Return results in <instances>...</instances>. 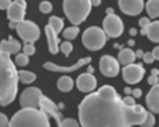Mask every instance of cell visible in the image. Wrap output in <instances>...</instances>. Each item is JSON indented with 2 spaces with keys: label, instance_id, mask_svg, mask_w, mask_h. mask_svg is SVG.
I'll return each instance as SVG.
<instances>
[{
  "label": "cell",
  "instance_id": "obj_1",
  "mask_svg": "<svg viewBox=\"0 0 159 127\" xmlns=\"http://www.w3.org/2000/svg\"><path fill=\"white\" fill-rule=\"evenodd\" d=\"M78 111L82 127H132L127 118V106L111 85L88 93Z\"/></svg>",
  "mask_w": 159,
  "mask_h": 127
},
{
  "label": "cell",
  "instance_id": "obj_2",
  "mask_svg": "<svg viewBox=\"0 0 159 127\" xmlns=\"http://www.w3.org/2000/svg\"><path fill=\"white\" fill-rule=\"evenodd\" d=\"M18 71L10 55L0 51V106H9L17 97Z\"/></svg>",
  "mask_w": 159,
  "mask_h": 127
},
{
  "label": "cell",
  "instance_id": "obj_3",
  "mask_svg": "<svg viewBox=\"0 0 159 127\" xmlns=\"http://www.w3.org/2000/svg\"><path fill=\"white\" fill-rule=\"evenodd\" d=\"M9 127H51L50 116L41 108H22L11 117Z\"/></svg>",
  "mask_w": 159,
  "mask_h": 127
},
{
  "label": "cell",
  "instance_id": "obj_4",
  "mask_svg": "<svg viewBox=\"0 0 159 127\" xmlns=\"http://www.w3.org/2000/svg\"><path fill=\"white\" fill-rule=\"evenodd\" d=\"M64 13L73 25L82 24L92 10L90 0H64Z\"/></svg>",
  "mask_w": 159,
  "mask_h": 127
},
{
  "label": "cell",
  "instance_id": "obj_5",
  "mask_svg": "<svg viewBox=\"0 0 159 127\" xmlns=\"http://www.w3.org/2000/svg\"><path fill=\"white\" fill-rule=\"evenodd\" d=\"M82 41H83L84 47L88 48L89 51H98V50L103 48V46L106 45L107 34L103 31V28L92 25V27H89L84 31Z\"/></svg>",
  "mask_w": 159,
  "mask_h": 127
},
{
  "label": "cell",
  "instance_id": "obj_6",
  "mask_svg": "<svg viewBox=\"0 0 159 127\" xmlns=\"http://www.w3.org/2000/svg\"><path fill=\"white\" fill-rule=\"evenodd\" d=\"M16 31L18 33V36L25 43H33L39 38V28L38 25L31 20H22L18 22L16 25Z\"/></svg>",
  "mask_w": 159,
  "mask_h": 127
},
{
  "label": "cell",
  "instance_id": "obj_7",
  "mask_svg": "<svg viewBox=\"0 0 159 127\" xmlns=\"http://www.w3.org/2000/svg\"><path fill=\"white\" fill-rule=\"evenodd\" d=\"M42 92L38 88L31 86L24 89L19 97V103L22 108H39V103L42 99Z\"/></svg>",
  "mask_w": 159,
  "mask_h": 127
},
{
  "label": "cell",
  "instance_id": "obj_8",
  "mask_svg": "<svg viewBox=\"0 0 159 127\" xmlns=\"http://www.w3.org/2000/svg\"><path fill=\"white\" fill-rule=\"evenodd\" d=\"M103 31L106 32L107 37L117 38L124 33V23L121 18L113 14H107L103 19Z\"/></svg>",
  "mask_w": 159,
  "mask_h": 127
},
{
  "label": "cell",
  "instance_id": "obj_9",
  "mask_svg": "<svg viewBox=\"0 0 159 127\" xmlns=\"http://www.w3.org/2000/svg\"><path fill=\"white\" fill-rule=\"evenodd\" d=\"M99 71L107 78H115L120 72V62L110 55H104L99 60Z\"/></svg>",
  "mask_w": 159,
  "mask_h": 127
},
{
  "label": "cell",
  "instance_id": "obj_10",
  "mask_svg": "<svg viewBox=\"0 0 159 127\" xmlns=\"http://www.w3.org/2000/svg\"><path fill=\"white\" fill-rule=\"evenodd\" d=\"M25 9H27V3L25 0H13L9 8L7 9V15L10 22H22L24 20Z\"/></svg>",
  "mask_w": 159,
  "mask_h": 127
},
{
  "label": "cell",
  "instance_id": "obj_11",
  "mask_svg": "<svg viewBox=\"0 0 159 127\" xmlns=\"http://www.w3.org/2000/svg\"><path fill=\"white\" fill-rule=\"evenodd\" d=\"M145 70L141 65H138V64H130V65H126L122 69V76L124 80L127 84H136L139 83L143 78H144Z\"/></svg>",
  "mask_w": 159,
  "mask_h": 127
},
{
  "label": "cell",
  "instance_id": "obj_12",
  "mask_svg": "<svg viewBox=\"0 0 159 127\" xmlns=\"http://www.w3.org/2000/svg\"><path fill=\"white\" fill-rule=\"evenodd\" d=\"M144 7V0H118V8L127 15H139Z\"/></svg>",
  "mask_w": 159,
  "mask_h": 127
},
{
  "label": "cell",
  "instance_id": "obj_13",
  "mask_svg": "<svg viewBox=\"0 0 159 127\" xmlns=\"http://www.w3.org/2000/svg\"><path fill=\"white\" fill-rule=\"evenodd\" d=\"M148 111L140 104H134V106H127V118L131 126H138L143 125L145 118H147Z\"/></svg>",
  "mask_w": 159,
  "mask_h": 127
},
{
  "label": "cell",
  "instance_id": "obj_14",
  "mask_svg": "<svg viewBox=\"0 0 159 127\" xmlns=\"http://www.w3.org/2000/svg\"><path fill=\"white\" fill-rule=\"evenodd\" d=\"M90 61H92L90 57H84V59H80L78 62H75L71 66H60V65H56V64H54V62H46L43 65V68L48 71H54V72H73V71L79 70L82 66L87 65V64H89Z\"/></svg>",
  "mask_w": 159,
  "mask_h": 127
},
{
  "label": "cell",
  "instance_id": "obj_15",
  "mask_svg": "<svg viewBox=\"0 0 159 127\" xmlns=\"http://www.w3.org/2000/svg\"><path fill=\"white\" fill-rule=\"evenodd\" d=\"M39 108H41L46 114H48L50 117H52L56 123H57V127H61L62 126V117H61V113L59 111V108L56 107V104H54L52 102L47 98V97H42L41 99V103H39Z\"/></svg>",
  "mask_w": 159,
  "mask_h": 127
},
{
  "label": "cell",
  "instance_id": "obj_16",
  "mask_svg": "<svg viewBox=\"0 0 159 127\" xmlns=\"http://www.w3.org/2000/svg\"><path fill=\"white\" fill-rule=\"evenodd\" d=\"M76 86L83 93H92L97 88V79L92 74H82L78 76Z\"/></svg>",
  "mask_w": 159,
  "mask_h": 127
},
{
  "label": "cell",
  "instance_id": "obj_17",
  "mask_svg": "<svg viewBox=\"0 0 159 127\" xmlns=\"http://www.w3.org/2000/svg\"><path fill=\"white\" fill-rule=\"evenodd\" d=\"M145 102H147V106L150 112L159 113V81L152 86L149 93L147 94Z\"/></svg>",
  "mask_w": 159,
  "mask_h": 127
},
{
  "label": "cell",
  "instance_id": "obj_18",
  "mask_svg": "<svg viewBox=\"0 0 159 127\" xmlns=\"http://www.w3.org/2000/svg\"><path fill=\"white\" fill-rule=\"evenodd\" d=\"M45 34H46L47 43H48V51H50L52 55H56L59 51H60V46H59L60 40H59V37H57V33L47 24L46 27H45Z\"/></svg>",
  "mask_w": 159,
  "mask_h": 127
},
{
  "label": "cell",
  "instance_id": "obj_19",
  "mask_svg": "<svg viewBox=\"0 0 159 127\" xmlns=\"http://www.w3.org/2000/svg\"><path fill=\"white\" fill-rule=\"evenodd\" d=\"M140 33L143 36H147L149 40L154 43H159V20L150 22L148 27L141 28Z\"/></svg>",
  "mask_w": 159,
  "mask_h": 127
},
{
  "label": "cell",
  "instance_id": "obj_20",
  "mask_svg": "<svg viewBox=\"0 0 159 127\" xmlns=\"http://www.w3.org/2000/svg\"><path fill=\"white\" fill-rule=\"evenodd\" d=\"M20 43L18 41H16L14 38L11 36L9 37V40H4L0 42V51H3V52H7L9 55H13V54H18L20 51Z\"/></svg>",
  "mask_w": 159,
  "mask_h": 127
},
{
  "label": "cell",
  "instance_id": "obj_21",
  "mask_svg": "<svg viewBox=\"0 0 159 127\" xmlns=\"http://www.w3.org/2000/svg\"><path fill=\"white\" fill-rule=\"evenodd\" d=\"M117 60L121 65L126 66V65H130V64H134V61L136 60V55L131 48H124L120 51Z\"/></svg>",
  "mask_w": 159,
  "mask_h": 127
},
{
  "label": "cell",
  "instance_id": "obj_22",
  "mask_svg": "<svg viewBox=\"0 0 159 127\" xmlns=\"http://www.w3.org/2000/svg\"><path fill=\"white\" fill-rule=\"evenodd\" d=\"M74 86V81L70 76H61V78L57 80V88L60 92H64V93H68L70 92Z\"/></svg>",
  "mask_w": 159,
  "mask_h": 127
},
{
  "label": "cell",
  "instance_id": "obj_23",
  "mask_svg": "<svg viewBox=\"0 0 159 127\" xmlns=\"http://www.w3.org/2000/svg\"><path fill=\"white\" fill-rule=\"evenodd\" d=\"M147 11L150 18H158L159 17V0H148V3L145 4Z\"/></svg>",
  "mask_w": 159,
  "mask_h": 127
},
{
  "label": "cell",
  "instance_id": "obj_24",
  "mask_svg": "<svg viewBox=\"0 0 159 127\" xmlns=\"http://www.w3.org/2000/svg\"><path fill=\"white\" fill-rule=\"evenodd\" d=\"M48 25H50V27L54 29L57 34L64 31V20H62L61 18L56 17V15L50 17V19H48Z\"/></svg>",
  "mask_w": 159,
  "mask_h": 127
},
{
  "label": "cell",
  "instance_id": "obj_25",
  "mask_svg": "<svg viewBox=\"0 0 159 127\" xmlns=\"http://www.w3.org/2000/svg\"><path fill=\"white\" fill-rule=\"evenodd\" d=\"M18 78H19V81L23 83V84H31L36 80V74H33L31 71H27V70H19L18 71Z\"/></svg>",
  "mask_w": 159,
  "mask_h": 127
},
{
  "label": "cell",
  "instance_id": "obj_26",
  "mask_svg": "<svg viewBox=\"0 0 159 127\" xmlns=\"http://www.w3.org/2000/svg\"><path fill=\"white\" fill-rule=\"evenodd\" d=\"M79 34V27L78 25H73V27H68V28H65L62 31V36L65 40H74V38H76V36Z\"/></svg>",
  "mask_w": 159,
  "mask_h": 127
},
{
  "label": "cell",
  "instance_id": "obj_27",
  "mask_svg": "<svg viewBox=\"0 0 159 127\" xmlns=\"http://www.w3.org/2000/svg\"><path fill=\"white\" fill-rule=\"evenodd\" d=\"M28 55H25L24 52L23 54H17L16 56V64L18 66H25V65H28Z\"/></svg>",
  "mask_w": 159,
  "mask_h": 127
},
{
  "label": "cell",
  "instance_id": "obj_28",
  "mask_svg": "<svg viewBox=\"0 0 159 127\" xmlns=\"http://www.w3.org/2000/svg\"><path fill=\"white\" fill-rule=\"evenodd\" d=\"M60 51L65 55V56H69L70 52L73 51V43L70 41H65L60 45Z\"/></svg>",
  "mask_w": 159,
  "mask_h": 127
},
{
  "label": "cell",
  "instance_id": "obj_29",
  "mask_svg": "<svg viewBox=\"0 0 159 127\" xmlns=\"http://www.w3.org/2000/svg\"><path fill=\"white\" fill-rule=\"evenodd\" d=\"M39 11H41L42 14H48V13L52 11V4L50 2H47V0L41 2L39 3Z\"/></svg>",
  "mask_w": 159,
  "mask_h": 127
},
{
  "label": "cell",
  "instance_id": "obj_30",
  "mask_svg": "<svg viewBox=\"0 0 159 127\" xmlns=\"http://www.w3.org/2000/svg\"><path fill=\"white\" fill-rule=\"evenodd\" d=\"M154 123H155V117H154V114H153V112H149V111H148V113H147V118H145V121H144V123L141 125V127H153Z\"/></svg>",
  "mask_w": 159,
  "mask_h": 127
},
{
  "label": "cell",
  "instance_id": "obj_31",
  "mask_svg": "<svg viewBox=\"0 0 159 127\" xmlns=\"http://www.w3.org/2000/svg\"><path fill=\"white\" fill-rule=\"evenodd\" d=\"M159 81V70L158 69H153L152 70V76L148 79V83L150 84V85H154V84H157Z\"/></svg>",
  "mask_w": 159,
  "mask_h": 127
},
{
  "label": "cell",
  "instance_id": "obj_32",
  "mask_svg": "<svg viewBox=\"0 0 159 127\" xmlns=\"http://www.w3.org/2000/svg\"><path fill=\"white\" fill-rule=\"evenodd\" d=\"M61 127H80V125H79L78 121H75L74 118H66V120H62Z\"/></svg>",
  "mask_w": 159,
  "mask_h": 127
},
{
  "label": "cell",
  "instance_id": "obj_33",
  "mask_svg": "<svg viewBox=\"0 0 159 127\" xmlns=\"http://www.w3.org/2000/svg\"><path fill=\"white\" fill-rule=\"evenodd\" d=\"M34 46H33V43H25L24 46H23V52L25 54V55H28V56H31V55H33L34 54Z\"/></svg>",
  "mask_w": 159,
  "mask_h": 127
},
{
  "label": "cell",
  "instance_id": "obj_34",
  "mask_svg": "<svg viewBox=\"0 0 159 127\" xmlns=\"http://www.w3.org/2000/svg\"><path fill=\"white\" fill-rule=\"evenodd\" d=\"M0 127H9V120L4 113H0Z\"/></svg>",
  "mask_w": 159,
  "mask_h": 127
},
{
  "label": "cell",
  "instance_id": "obj_35",
  "mask_svg": "<svg viewBox=\"0 0 159 127\" xmlns=\"http://www.w3.org/2000/svg\"><path fill=\"white\" fill-rule=\"evenodd\" d=\"M143 60H144V62H147V64H152V62H154L155 59L153 56V52H147V54H144Z\"/></svg>",
  "mask_w": 159,
  "mask_h": 127
},
{
  "label": "cell",
  "instance_id": "obj_36",
  "mask_svg": "<svg viewBox=\"0 0 159 127\" xmlns=\"http://www.w3.org/2000/svg\"><path fill=\"white\" fill-rule=\"evenodd\" d=\"M122 100H124V103L126 104V106H134V104H136L135 103V99L134 98H131V97H125V98H122Z\"/></svg>",
  "mask_w": 159,
  "mask_h": 127
},
{
  "label": "cell",
  "instance_id": "obj_37",
  "mask_svg": "<svg viewBox=\"0 0 159 127\" xmlns=\"http://www.w3.org/2000/svg\"><path fill=\"white\" fill-rule=\"evenodd\" d=\"M139 24H140V27H141V28H144V27H148V25L150 24V20H149V18L144 17V18H141V19L139 20Z\"/></svg>",
  "mask_w": 159,
  "mask_h": 127
},
{
  "label": "cell",
  "instance_id": "obj_38",
  "mask_svg": "<svg viewBox=\"0 0 159 127\" xmlns=\"http://www.w3.org/2000/svg\"><path fill=\"white\" fill-rule=\"evenodd\" d=\"M13 0H0V9H8Z\"/></svg>",
  "mask_w": 159,
  "mask_h": 127
},
{
  "label": "cell",
  "instance_id": "obj_39",
  "mask_svg": "<svg viewBox=\"0 0 159 127\" xmlns=\"http://www.w3.org/2000/svg\"><path fill=\"white\" fill-rule=\"evenodd\" d=\"M152 52H153V56H154V59L155 60H159V46H157L153 51H152Z\"/></svg>",
  "mask_w": 159,
  "mask_h": 127
},
{
  "label": "cell",
  "instance_id": "obj_40",
  "mask_svg": "<svg viewBox=\"0 0 159 127\" xmlns=\"http://www.w3.org/2000/svg\"><path fill=\"white\" fill-rule=\"evenodd\" d=\"M132 94H134L135 98H139V97H141V90L140 89H134V90H132Z\"/></svg>",
  "mask_w": 159,
  "mask_h": 127
},
{
  "label": "cell",
  "instance_id": "obj_41",
  "mask_svg": "<svg viewBox=\"0 0 159 127\" xmlns=\"http://www.w3.org/2000/svg\"><path fill=\"white\" fill-rule=\"evenodd\" d=\"M90 3H92V7H98L101 5V0H90Z\"/></svg>",
  "mask_w": 159,
  "mask_h": 127
},
{
  "label": "cell",
  "instance_id": "obj_42",
  "mask_svg": "<svg viewBox=\"0 0 159 127\" xmlns=\"http://www.w3.org/2000/svg\"><path fill=\"white\" fill-rule=\"evenodd\" d=\"M135 55H136V57H138V59H143V56H144V52H143L141 50H138L136 52H135Z\"/></svg>",
  "mask_w": 159,
  "mask_h": 127
},
{
  "label": "cell",
  "instance_id": "obj_43",
  "mask_svg": "<svg viewBox=\"0 0 159 127\" xmlns=\"http://www.w3.org/2000/svg\"><path fill=\"white\" fill-rule=\"evenodd\" d=\"M124 92H125L126 94H130V93H132V90H131V89H130L129 86H126V88L124 89Z\"/></svg>",
  "mask_w": 159,
  "mask_h": 127
},
{
  "label": "cell",
  "instance_id": "obj_44",
  "mask_svg": "<svg viewBox=\"0 0 159 127\" xmlns=\"http://www.w3.org/2000/svg\"><path fill=\"white\" fill-rule=\"evenodd\" d=\"M106 13H107V14H113V9L112 8H107L106 9Z\"/></svg>",
  "mask_w": 159,
  "mask_h": 127
},
{
  "label": "cell",
  "instance_id": "obj_45",
  "mask_svg": "<svg viewBox=\"0 0 159 127\" xmlns=\"http://www.w3.org/2000/svg\"><path fill=\"white\" fill-rule=\"evenodd\" d=\"M136 33H138V32H136L135 28H131V29H130V34H131V36H135Z\"/></svg>",
  "mask_w": 159,
  "mask_h": 127
}]
</instances>
